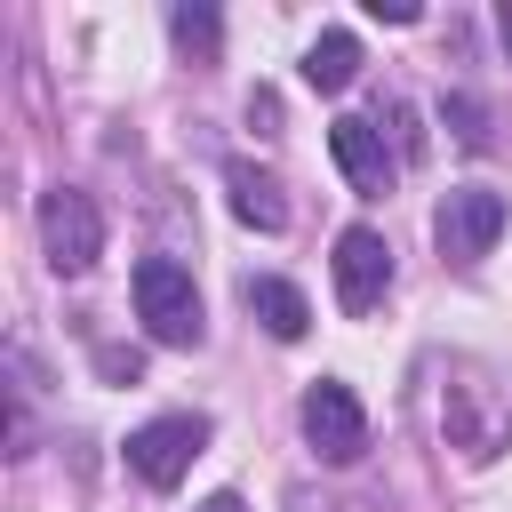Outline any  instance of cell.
I'll return each instance as SVG.
<instances>
[{
  "mask_svg": "<svg viewBox=\"0 0 512 512\" xmlns=\"http://www.w3.org/2000/svg\"><path fill=\"white\" fill-rule=\"evenodd\" d=\"M136 320H144L152 344H176V352H192V344L208 336L200 288H192V272H184L176 256H144V264H136Z\"/></svg>",
  "mask_w": 512,
  "mask_h": 512,
  "instance_id": "cell-1",
  "label": "cell"
},
{
  "mask_svg": "<svg viewBox=\"0 0 512 512\" xmlns=\"http://www.w3.org/2000/svg\"><path fill=\"white\" fill-rule=\"evenodd\" d=\"M440 424H448V448H464V464H488L512 448V400L488 376H456L440 392Z\"/></svg>",
  "mask_w": 512,
  "mask_h": 512,
  "instance_id": "cell-2",
  "label": "cell"
},
{
  "mask_svg": "<svg viewBox=\"0 0 512 512\" xmlns=\"http://www.w3.org/2000/svg\"><path fill=\"white\" fill-rule=\"evenodd\" d=\"M504 216H512V200H504V192H488V184H456V192L432 208V240H440V256H448V264H480V256L496 248Z\"/></svg>",
  "mask_w": 512,
  "mask_h": 512,
  "instance_id": "cell-3",
  "label": "cell"
},
{
  "mask_svg": "<svg viewBox=\"0 0 512 512\" xmlns=\"http://www.w3.org/2000/svg\"><path fill=\"white\" fill-rule=\"evenodd\" d=\"M40 248H48L56 272H88V264L104 256V208H96L80 184L40 192Z\"/></svg>",
  "mask_w": 512,
  "mask_h": 512,
  "instance_id": "cell-4",
  "label": "cell"
},
{
  "mask_svg": "<svg viewBox=\"0 0 512 512\" xmlns=\"http://www.w3.org/2000/svg\"><path fill=\"white\" fill-rule=\"evenodd\" d=\"M296 416H304V440H312L320 464H352V456L368 448V408H360L352 384H336V376H320Z\"/></svg>",
  "mask_w": 512,
  "mask_h": 512,
  "instance_id": "cell-5",
  "label": "cell"
},
{
  "mask_svg": "<svg viewBox=\"0 0 512 512\" xmlns=\"http://www.w3.org/2000/svg\"><path fill=\"white\" fill-rule=\"evenodd\" d=\"M200 448H208V416H152V424L128 432V464H136L144 488H176Z\"/></svg>",
  "mask_w": 512,
  "mask_h": 512,
  "instance_id": "cell-6",
  "label": "cell"
},
{
  "mask_svg": "<svg viewBox=\"0 0 512 512\" xmlns=\"http://www.w3.org/2000/svg\"><path fill=\"white\" fill-rule=\"evenodd\" d=\"M328 264H336V304H344V312H376V304H384V288H392V248H384L376 224H344Z\"/></svg>",
  "mask_w": 512,
  "mask_h": 512,
  "instance_id": "cell-7",
  "label": "cell"
},
{
  "mask_svg": "<svg viewBox=\"0 0 512 512\" xmlns=\"http://www.w3.org/2000/svg\"><path fill=\"white\" fill-rule=\"evenodd\" d=\"M328 152H336V168H344V184L352 192H384L392 184V152H384V128L376 120H328Z\"/></svg>",
  "mask_w": 512,
  "mask_h": 512,
  "instance_id": "cell-8",
  "label": "cell"
},
{
  "mask_svg": "<svg viewBox=\"0 0 512 512\" xmlns=\"http://www.w3.org/2000/svg\"><path fill=\"white\" fill-rule=\"evenodd\" d=\"M224 192H232V216L256 224V232H280V224H288V200H280V184H272L256 160H232V168H224Z\"/></svg>",
  "mask_w": 512,
  "mask_h": 512,
  "instance_id": "cell-9",
  "label": "cell"
},
{
  "mask_svg": "<svg viewBox=\"0 0 512 512\" xmlns=\"http://www.w3.org/2000/svg\"><path fill=\"white\" fill-rule=\"evenodd\" d=\"M240 296H248V312L264 320V336H280V344H296V336L312 328V304H304L296 280H272V272H264V280H248Z\"/></svg>",
  "mask_w": 512,
  "mask_h": 512,
  "instance_id": "cell-10",
  "label": "cell"
},
{
  "mask_svg": "<svg viewBox=\"0 0 512 512\" xmlns=\"http://www.w3.org/2000/svg\"><path fill=\"white\" fill-rule=\"evenodd\" d=\"M304 80H312L320 96L352 88V80H360V40H352V32H320V40L304 48Z\"/></svg>",
  "mask_w": 512,
  "mask_h": 512,
  "instance_id": "cell-11",
  "label": "cell"
},
{
  "mask_svg": "<svg viewBox=\"0 0 512 512\" xmlns=\"http://www.w3.org/2000/svg\"><path fill=\"white\" fill-rule=\"evenodd\" d=\"M168 32H176V48H184L192 64H216V40H224V24H216V8H200V0H184V8L168 16Z\"/></svg>",
  "mask_w": 512,
  "mask_h": 512,
  "instance_id": "cell-12",
  "label": "cell"
},
{
  "mask_svg": "<svg viewBox=\"0 0 512 512\" xmlns=\"http://www.w3.org/2000/svg\"><path fill=\"white\" fill-rule=\"evenodd\" d=\"M448 128H456V144H472V152H488V112H480L472 96H448Z\"/></svg>",
  "mask_w": 512,
  "mask_h": 512,
  "instance_id": "cell-13",
  "label": "cell"
},
{
  "mask_svg": "<svg viewBox=\"0 0 512 512\" xmlns=\"http://www.w3.org/2000/svg\"><path fill=\"white\" fill-rule=\"evenodd\" d=\"M392 136H400V160L424 152V128H416V104H392Z\"/></svg>",
  "mask_w": 512,
  "mask_h": 512,
  "instance_id": "cell-14",
  "label": "cell"
},
{
  "mask_svg": "<svg viewBox=\"0 0 512 512\" xmlns=\"http://www.w3.org/2000/svg\"><path fill=\"white\" fill-rule=\"evenodd\" d=\"M96 368H104L112 384H136V376H144V360H136V352H112V344L96 352Z\"/></svg>",
  "mask_w": 512,
  "mask_h": 512,
  "instance_id": "cell-15",
  "label": "cell"
},
{
  "mask_svg": "<svg viewBox=\"0 0 512 512\" xmlns=\"http://www.w3.org/2000/svg\"><path fill=\"white\" fill-rule=\"evenodd\" d=\"M368 16H384V24H416L424 8H416V0H368Z\"/></svg>",
  "mask_w": 512,
  "mask_h": 512,
  "instance_id": "cell-16",
  "label": "cell"
},
{
  "mask_svg": "<svg viewBox=\"0 0 512 512\" xmlns=\"http://www.w3.org/2000/svg\"><path fill=\"white\" fill-rule=\"evenodd\" d=\"M192 512H248V504H240V496L224 488V496H208V504H192Z\"/></svg>",
  "mask_w": 512,
  "mask_h": 512,
  "instance_id": "cell-17",
  "label": "cell"
},
{
  "mask_svg": "<svg viewBox=\"0 0 512 512\" xmlns=\"http://www.w3.org/2000/svg\"><path fill=\"white\" fill-rule=\"evenodd\" d=\"M496 32H504V56H512V0L496 8Z\"/></svg>",
  "mask_w": 512,
  "mask_h": 512,
  "instance_id": "cell-18",
  "label": "cell"
}]
</instances>
